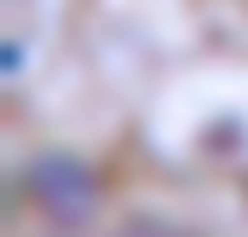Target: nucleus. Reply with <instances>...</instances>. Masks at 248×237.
<instances>
[{"instance_id": "f03ea898", "label": "nucleus", "mask_w": 248, "mask_h": 237, "mask_svg": "<svg viewBox=\"0 0 248 237\" xmlns=\"http://www.w3.org/2000/svg\"><path fill=\"white\" fill-rule=\"evenodd\" d=\"M122 237H185V232H173V226H127Z\"/></svg>"}, {"instance_id": "f257e3e1", "label": "nucleus", "mask_w": 248, "mask_h": 237, "mask_svg": "<svg viewBox=\"0 0 248 237\" xmlns=\"http://www.w3.org/2000/svg\"><path fill=\"white\" fill-rule=\"evenodd\" d=\"M29 185H35V197H41L52 214H69V220L93 214V203H98L93 174H87L81 162H69V156H46V162H35Z\"/></svg>"}]
</instances>
